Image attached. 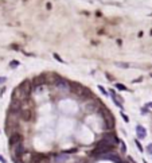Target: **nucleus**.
I'll use <instances>...</instances> for the list:
<instances>
[{
	"instance_id": "nucleus-12",
	"label": "nucleus",
	"mask_w": 152,
	"mask_h": 163,
	"mask_svg": "<svg viewBox=\"0 0 152 163\" xmlns=\"http://www.w3.org/2000/svg\"><path fill=\"white\" fill-rule=\"evenodd\" d=\"M135 144H136V147H137V150L140 151V152H143V151H144V148H143V146H142V143L139 142V139H136V140H135Z\"/></svg>"
},
{
	"instance_id": "nucleus-13",
	"label": "nucleus",
	"mask_w": 152,
	"mask_h": 163,
	"mask_svg": "<svg viewBox=\"0 0 152 163\" xmlns=\"http://www.w3.org/2000/svg\"><path fill=\"white\" fill-rule=\"evenodd\" d=\"M20 65V62H19V61H11L10 62V67H12V69H15V67H18V66Z\"/></svg>"
},
{
	"instance_id": "nucleus-25",
	"label": "nucleus",
	"mask_w": 152,
	"mask_h": 163,
	"mask_svg": "<svg viewBox=\"0 0 152 163\" xmlns=\"http://www.w3.org/2000/svg\"><path fill=\"white\" fill-rule=\"evenodd\" d=\"M143 163H148V162H147V160H145V159H143Z\"/></svg>"
},
{
	"instance_id": "nucleus-8",
	"label": "nucleus",
	"mask_w": 152,
	"mask_h": 163,
	"mask_svg": "<svg viewBox=\"0 0 152 163\" xmlns=\"http://www.w3.org/2000/svg\"><path fill=\"white\" fill-rule=\"evenodd\" d=\"M136 135H137V139H145L147 138V129L143 127V125H136Z\"/></svg>"
},
{
	"instance_id": "nucleus-6",
	"label": "nucleus",
	"mask_w": 152,
	"mask_h": 163,
	"mask_svg": "<svg viewBox=\"0 0 152 163\" xmlns=\"http://www.w3.org/2000/svg\"><path fill=\"white\" fill-rule=\"evenodd\" d=\"M100 159H104V160H112L113 163H123V160H121V158L120 156H117V155H114L113 152H109V154H105V155H101V156H98Z\"/></svg>"
},
{
	"instance_id": "nucleus-5",
	"label": "nucleus",
	"mask_w": 152,
	"mask_h": 163,
	"mask_svg": "<svg viewBox=\"0 0 152 163\" xmlns=\"http://www.w3.org/2000/svg\"><path fill=\"white\" fill-rule=\"evenodd\" d=\"M8 143H10V147L15 146V144H19V143H23V136H22V133L16 132V133H14V135H11Z\"/></svg>"
},
{
	"instance_id": "nucleus-26",
	"label": "nucleus",
	"mask_w": 152,
	"mask_h": 163,
	"mask_svg": "<svg viewBox=\"0 0 152 163\" xmlns=\"http://www.w3.org/2000/svg\"><path fill=\"white\" fill-rule=\"evenodd\" d=\"M151 77H152V73H151Z\"/></svg>"
},
{
	"instance_id": "nucleus-23",
	"label": "nucleus",
	"mask_w": 152,
	"mask_h": 163,
	"mask_svg": "<svg viewBox=\"0 0 152 163\" xmlns=\"http://www.w3.org/2000/svg\"><path fill=\"white\" fill-rule=\"evenodd\" d=\"M6 81H7V78H6V77H0V84H4Z\"/></svg>"
},
{
	"instance_id": "nucleus-10",
	"label": "nucleus",
	"mask_w": 152,
	"mask_h": 163,
	"mask_svg": "<svg viewBox=\"0 0 152 163\" xmlns=\"http://www.w3.org/2000/svg\"><path fill=\"white\" fill-rule=\"evenodd\" d=\"M97 104H98V101H94V103H89V104H86V111H88V112H96V111H98V107H97Z\"/></svg>"
},
{
	"instance_id": "nucleus-24",
	"label": "nucleus",
	"mask_w": 152,
	"mask_h": 163,
	"mask_svg": "<svg viewBox=\"0 0 152 163\" xmlns=\"http://www.w3.org/2000/svg\"><path fill=\"white\" fill-rule=\"evenodd\" d=\"M145 107H147V108H152V101H151V103H147V104H145Z\"/></svg>"
},
{
	"instance_id": "nucleus-3",
	"label": "nucleus",
	"mask_w": 152,
	"mask_h": 163,
	"mask_svg": "<svg viewBox=\"0 0 152 163\" xmlns=\"http://www.w3.org/2000/svg\"><path fill=\"white\" fill-rule=\"evenodd\" d=\"M19 117L23 122H31L34 119V111L31 108H22V111L19 112Z\"/></svg>"
},
{
	"instance_id": "nucleus-14",
	"label": "nucleus",
	"mask_w": 152,
	"mask_h": 163,
	"mask_svg": "<svg viewBox=\"0 0 152 163\" xmlns=\"http://www.w3.org/2000/svg\"><path fill=\"white\" fill-rule=\"evenodd\" d=\"M98 89H100V92H101V93L104 94V96H109V93H108V92H106V89L104 86H101V85H98Z\"/></svg>"
},
{
	"instance_id": "nucleus-16",
	"label": "nucleus",
	"mask_w": 152,
	"mask_h": 163,
	"mask_svg": "<svg viewBox=\"0 0 152 163\" xmlns=\"http://www.w3.org/2000/svg\"><path fill=\"white\" fill-rule=\"evenodd\" d=\"M117 66H120V67H124V69H127V67H129V63H125V62H117Z\"/></svg>"
},
{
	"instance_id": "nucleus-2",
	"label": "nucleus",
	"mask_w": 152,
	"mask_h": 163,
	"mask_svg": "<svg viewBox=\"0 0 152 163\" xmlns=\"http://www.w3.org/2000/svg\"><path fill=\"white\" fill-rule=\"evenodd\" d=\"M19 90L22 92V94H23V97L26 98V100H29L30 98V94H31V92H32V82L31 81H29V80H26V81H23V82L19 85Z\"/></svg>"
},
{
	"instance_id": "nucleus-27",
	"label": "nucleus",
	"mask_w": 152,
	"mask_h": 163,
	"mask_svg": "<svg viewBox=\"0 0 152 163\" xmlns=\"http://www.w3.org/2000/svg\"><path fill=\"white\" fill-rule=\"evenodd\" d=\"M151 158H152V156H151Z\"/></svg>"
},
{
	"instance_id": "nucleus-19",
	"label": "nucleus",
	"mask_w": 152,
	"mask_h": 163,
	"mask_svg": "<svg viewBox=\"0 0 152 163\" xmlns=\"http://www.w3.org/2000/svg\"><path fill=\"white\" fill-rule=\"evenodd\" d=\"M145 150H147V152H148L149 155L152 156V143H149V144L147 146V148H145Z\"/></svg>"
},
{
	"instance_id": "nucleus-4",
	"label": "nucleus",
	"mask_w": 152,
	"mask_h": 163,
	"mask_svg": "<svg viewBox=\"0 0 152 163\" xmlns=\"http://www.w3.org/2000/svg\"><path fill=\"white\" fill-rule=\"evenodd\" d=\"M102 113H104V119H105L106 124H108V128H113L114 127V117L113 115L109 112V109H106V108H102Z\"/></svg>"
},
{
	"instance_id": "nucleus-18",
	"label": "nucleus",
	"mask_w": 152,
	"mask_h": 163,
	"mask_svg": "<svg viewBox=\"0 0 152 163\" xmlns=\"http://www.w3.org/2000/svg\"><path fill=\"white\" fill-rule=\"evenodd\" d=\"M121 117H123V120H124L125 123H129V117H128V116L124 113V112H121Z\"/></svg>"
},
{
	"instance_id": "nucleus-1",
	"label": "nucleus",
	"mask_w": 152,
	"mask_h": 163,
	"mask_svg": "<svg viewBox=\"0 0 152 163\" xmlns=\"http://www.w3.org/2000/svg\"><path fill=\"white\" fill-rule=\"evenodd\" d=\"M70 90H71V93H74L75 96L82 97V98H85V97L88 98L93 96L92 92L88 88H85L84 85H81V84H78V82H70Z\"/></svg>"
},
{
	"instance_id": "nucleus-15",
	"label": "nucleus",
	"mask_w": 152,
	"mask_h": 163,
	"mask_svg": "<svg viewBox=\"0 0 152 163\" xmlns=\"http://www.w3.org/2000/svg\"><path fill=\"white\" fill-rule=\"evenodd\" d=\"M120 151H121V152H127V146H125V143H124V142H121L120 143Z\"/></svg>"
},
{
	"instance_id": "nucleus-17",
	"label": "nucleus",
	"mask_w": 152,
	"mask_h": 163,
	"mask_svg": "<svg viewBox=\"0 0 152 163\" xmlns=\"http://www.w3.org/2000/svg\"><path fill=\"white\" fill-rule=\"evenodd\" d=\"M53 57H54V58H55V59H57L58 62H61V63H63V62H65L63 59L61 58V57H59V56H58V54H55V53H54V54H53Z\"/></svg>"
},
{
	"instance_id": "nucleus-22",
	"label": "nucleus",
	"mask_w": 152,
	"mask_h": 163,
	"mask_svg": "<svg viewBox=\"0 0 152 163\" xmlns=\"http://www.w3.org/2000/svg\"><path fill=\"white\" fill-rule=\"evenodd\" d=\"M0 163H7L6 158H4V156H1V155H0Z\"/></svg>"
},
{
	"instance_id": "nucleus-11",
	"label": "nucleus",
	"mask_w": 152,
	"mask_h": 163,
	"mask_svg": "<svg viewBox=\"0 0 152 163\" xmlns=\"http://www.w3.org/2000/svg\"><path fill=\"white\" fill-rule=\"evenodd\" d=\"M116 89L121 90V92H125V90H128V88L124 85V84H120V82H117L116 84Z\"/></svg>"
},
{
	"instance_id": "nucleus-9",
	"label": "nucleus",
	"mask_w": 152,
	"mask_h": 163,
	"mask_svg": "<svg viewBox=\"0 0 152 163\" xmlns=\"http://www.w3.org/2000/svg\"><path fill=\"white\" fill-rule=\"evenodd\" d=\"M67 160H69V155L65 152L54 156V163H66Z\"/></svg>"
},
{
	"instance_id": "nucleus-20",
	"label": "nucleus",
	"mask_w": 152,
	"mask_h": 163,
	"mask_svg": "<svg viewBox=\"0 0 152 163\" xmlns=\"http://www.w3.org/2000/svg\"><path fill=\"white\" fill-rule=\"evenodd\" d=\"M106 78H108V80H109V81H114L113 76H112V74H109V73H106Z\"/></svg>"
},
{
	"instance_id": "nucleus-21",
	"label": "nucleus",
	"mask_w": 152,
	"mask_h": 163,
	"mask_svg": "<svg viewBox=\"0 0 152 163\" xmlns=\"http://www.w3.org/2000/svg\"><path fill=\"white\" fill-rule=\"evenodd\" d=\"M142 81H143V78H142V77H139V78H136V80H133V81H132V82H133V84H136V82H142Z\"/></svg>"
},
{
	"instance_id": "nucleus-7",
	"label": "nucleus",
	"mask_w": 152,
	"mask_h": 163,
	"mask_svg": "<svg viewBox=\"0 0 152 163\" xmlns=\"http://www.w3.org/2000/svg\"><path fill=\"white\" fill-rule=\"evenodd\" d=\"M54 85H55L58 89H70V82H69L67 80H65V78H61V77L55 81Z\"/></svg>"
}]
</instances>
